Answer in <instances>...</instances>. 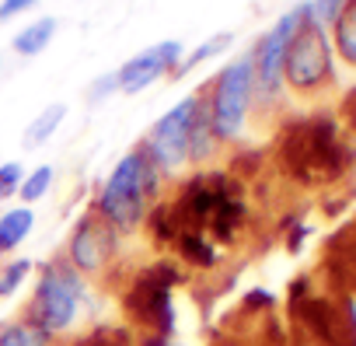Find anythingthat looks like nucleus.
Wrapping results in <instances>:
<instances>
[{
  "label": "nucleus",
  "mask_w": 356,
  "mask_h": 346,
  "mask_svg": "<svg viewBox=\"0 0 356 346\" xmlns=\"http://www.w3.org/2000/svg\"><path fill=\"white\" fill-rule=\"evenodd\" d=\"M157 182H161L157 164L147 157L143 147H133L129 154L119 157L112 175L105 179L98 203H95V214L105 224H112L119 235H129L147 221L150 203L157 196Z\"/></svg>",
  "instance_id": "nucleus-1"
},
{
  "label": "nucleus",
  "mask_w": 356,
  "mask_h": 346,
  "mask_svg": "<svg viewBox=\"0 0 356 346\" xmlns=\"http://www.w3.org/2000/svg\"><path fill=\"white\" fill-rule=\"evenodd\" d=\"M182 280L171 262H154L147 269H140L126 294H122V308L129 315L133 325L143 329L140 339H164L175 343L178 332V311H175V283Z\"/></svg>",
  "instance_id": "nucleus-2"
},
{
  "label": "nucleus",
  "mask_w": 356,
  "mask_h": 346,
  "mask_svg": "<svg viewBox=\"0 0 356 346\" xmlns=\"http://www.w3.org/2000/svg\"><path fill=\"white\" fill-rule=\"evenodd\" d=\"M81 304H84V276L67 259H53L39 269L25 322H32L42 336L53 339L77 325Z\"/></svg>",
  "instance_id": "nucleus-3"
},
{
  "label": "nucleus",
  "mask_w": 356,
  "mask_h": 346,
  "mask_svg": "<svg viewBox=\"0 0 356 346\" xmlns=\"http://www.w3.org/2000/svg\"><path fill=\"white\" fill-rule=\"evenodd\" d=\"M252 91H255L252 56H238V60H231V63L217 74V81H213V88H210V98H207L217 143H220V140H234V136L241 133L245 116H248Z\"/></svg>",
  "instance_id": "nucleus-4"
},
{
  "label": "nucleus",
  "mask_w": 356,
  "mask_h": 346,
  "mask_svg": "<svg viewBox=\"0 0 356 346\" xmlns=\"http://www.w3.org/2000/svg\"><path fill=\"white\" fill-rule=\"evenodd\" d=\"M283 77L297 91H311L332 77V49L325 39V29L311 18V8L304 4L300 25L293 29V39L283 56Z\"/></svg>",
  "instance_id": "nucleus-5"
},
{
  "label": "nucleus",
  "mask_w": 356,
  "mask_h": 346,
  "mask_svg": "<svg viewBox=\"0 0 356 346\" xmlns=\"http://www.w3.org/2000/svg\"><path fill=\"white\" fill-rule=\"evenodd\" d=\"M283 161L290 171L304 179H328L339 171V140L328 123H307L293 133H286Z\"/></svg>",
  "instance_id": "nucleus-6"
},
{
  "label": "nucleus",
  "mask_w": 356,
  "mask_h": 346,
  "mask_svg": "<svg viewBox=\"0 0 356 346\" xmlns=\"http://www.w3.org/2000/svg\"><path fill=\"white\" fill-rule=\"evenodd\" d=\"M193 116H196V95L182 98L175 109H168L147 133V140L140 143L147 150V157L157 164V171H178L182 164H189V129H193Z\"/></svg>",
  "instance_id": "nucleus-7"
},
{
  "label": "nucleus",
  "mask_w": 356,
  "mask_h": 346,
  "mask_svg": "<svg viewBox=\"0 0 356 346\" xmlns=\"http://www.w3.org/2000/svg\"><path fill=\"white\" fill-rule=\"evenodd\" d=\"M115 249H119V231H115L112 224H105L95 210H88V214L74 224L63 259H67L81 276H98V273H105V266L115 259Z\"/></svg>",
  "instance_id": "nucleus-8"
},
{
  "label": "nucleus",
  "mask_w": 356,
  "mask_h": 346,
  "mask_svg": "<svg viewBox=\"0 0 356 346\" xmlns=\"http://www.w3.org/2000/svg\"><path fill=\"white\" fill-rule=\"evenodd\" d=\"M300 15H304V4H297L293 11H286L255 46L252 53V67H255V88L269 98L280 91V81H283V56H286V46L293 39V29L300 25Z\"/></svg>",
  "instance_id": "nucleus-9"
},
{
  "label": "nucleus",
  "mask_w": 356,
  "mask_h": 346,
  "mask_svg": "<svg viewBox=\"0 0 356 346\" xmlns=\"http://www.w3.org/2000/svg\"><path fill=\"white\" fill-rule=\"evenodd\" d=\"M186 56L182 42L175 39H164V42H154L147 46L143 53H136L133 60H126L119 70H115V81H119V91L126 95H136L143 88H150L154 81H161L164 74H175L178 60Z\"/></svg>",
  "instance_id": "nucleus-10"
},
{
  "label": "nucleus",
  "mask_w": 356,
  "mask_h": 346,
  "mask_svg": "<svg viewBox=\"0 0 356 346\" xmlns=\"http://www.w3.org/2000/svg\"><path fill=\"white\" fill-rule=\"evenodd\" d=\"M35 228V210L32 207H11L0 214V255L15 252Z\"/></svg>",
  "instance_id": "nucleus-11"
},
{
  "label": "nucleus",
  "mask_w": 356,
  "mask_h": 346,
  "mask_svg": "<svg viewBox=\"0 0 356 346\" xmlns=\"http://www.w3.org/2000/svg\"><path fill=\"white\" fill-rule=\"evenodd\" d=\"M217 136H213V123H210V109H207V95H196V116H193V129H189V161L200 164L213 154Z\"/></svg>",
  "instance_id": "nucleus-12"
},
{
  "label": "nucleus",
  "mask_w": 356,
  "mask_h": 346,
  "mask_svg": "<svg viewBox=\"0 0 356 346\" xmlns=\"http://www.w3.org/2000/svg\"><path fill=\"white\" fill-rule=\"evenodd\" d=\"M63 119H67V105L63 102H56V105H46L29 126H25V133H22V147L25 150H39L60 126H63Z\"/></svg>",
  "instance_id": "nucleus-13"
},
{
  "label": "nucleus",
  "mask_w": 356,
  "mask_h": 346,
  "mask_svg": "<svg viewBox=\"0 0 356 346\" xmlns=\"http://www.w3.org/2000/svg\"><path fill=\"white\" fill-rule=\"evenodd\" d=\"M56 29H60V22H56V18H39V22H32V25L18 29V32H15V39H11V46H15V53H18V56H39V53L53 42Z\"/></svg>",
  "instance_id": "nucleus-14"
},
{
  "label": "nucleus",
  "mask_w": 356,
  "mask_h": 346,
  "mask_svg": "<svg viewBox=\"0 0 356 346\" xmlns=\"http://www.w3.org/2000/svg\"><path fill=\"white\" fill-rule=\"evenodd\" d=\"M234 42V36L231 32H220V36H210L203 46H196L193 53H186L182 60H178V67H175V77H186L189 70H196L200 63H207V60H213L217 53H224L227 46Z\"/></svg>",
  "instance_id": "nucleus-15"
},
{
  "label": "nucleus",
  "mask_w": 356,
  "mask_h": 346,
  "mask_svg": "<svg viewBox=\"0 0 356 346\" xmlns=\"http://www.w3.org/2000/svg\"><path fill=\"white\" fill-rule=\"evenodd\" d=\"M335 46L346 63H356V0H349L335 18Z\"/></svg>",
  "instance_id": "nucleus-16"
},
{
  "label": "nucleus",
  "mask_w": 356,
  "mask_h": 346,
  "mask_svg": "<svg viewBox=\"0 0 356 346\" xmlns=\"http://www.w3.org/2000/svg\"><path fill=\"white\" fill-rule=\"evenodd\" d=\"M0 346H49V336H42L32 322H4L0 325Z\"/></svg>",
  "instance_id": "nucleus-17"
},
{
  "label": "nucleus",
  "mask_w": 356,
  "mask_h": 346,
  "mask_svg": "<svg viewBox=\"0 0 356 346\" xmlns=\"http://www.w3.org/2000/svg\"><path fill=\"white\" fill-rule=\"evenodd\" d=\"M32 269H35V262H32L29 255H25V259H11V262L0 266V301L15 297V294L25 287V280L32 276Z\"/></svg>",
  "instance_id": "nucleus-18"
},
{
  "label": "nucleus",
  "mask_w": 356,
  "mask_h": 346,
  "mask_svg": "<svg viewBox=\"0 0 356 346\" xmlns=\"http://www.w3.org/2000/svg\"><path fill=\"white\" fill-rule=\"evenodd\" d=\"M53 189V164H39V168H32V171H25V182H22V189H18V196H22V207H32V203H39L46 193Z\"/></svg>",
  "instance_id": "nucleus-19"
},
{
  "label": "nucleus",
  "mask_w": 356,
  "mask_h": 346,
  "mask_svg": "<svg viewBox=\"0 0 356 346\" xmlns=\"http://www.w3.org/2000/svg\"><path fill=\"white\" fill-rule=\"evenodd\" d=\"M22 182H25V164H18V161H4V164H0V200L18 196Z\"/></svg>",
  "instance_id": "nucleus-20"
},
{
  "label": "nucleus",
  "mask_w": 356,
  "mask_h": 346,
  "mask_svg": "<svg viewBox=\"0 0 356 346\" xmlns=\"http://www.w3.org/2000/svg\"><path fill=\"white\" fill-rule=\"evenodd\" d=\"M70 346H129V336L122 329H91L88 336L74 339Z\"/></svg>",
  "instance_id": "nucleus-21"
},
{
  "label": "nucleus",
  "mask_w": 356,
  "mask_h": 346,
  "mask_svg": "<svg viewBox=\"0 0 356 346\" xmlns=\"http://www.w3.org/2000/svg\"><path fill=\"white\" fill-rule=\"evenodd\" d=\"M349 4V0H311V18L325 29V25H335V18L342 15V8Z\"/></svg>",
  "instance_id": "nucleus-22"
},
{
  "label": "nucleus",
  "mask_w": 356,
  "mask_h": 346,
  "mask_svg": "<svg viewBox=\"0 0 356 346\" xmlns=\"http://www.w3.org/2000/svg\"><path fill=\"white\" fill-rule=\"evenodd\" d=\"M115 91H119L115 74H105V77H98V81L88 88V102H95V105H98V102H105V98H108V95H115Z\"/></svg>",
  "instance_id": "nucleus-23"
},
{
  "label": "nucleus",
  "mask_w": 356,
  "mask_h": 346,
  "mask_svg": "<svg viewBox=\"0 0 356 346\" xmlns=\"http://www.w3.org/2000/svg\"><path fill=\"white\" fill-rule=\"evenodd\" d=\"M39 4V0H0V22H11L25 11H32Z\"/></svg>",
  "instance_id": "nucleus-24"
},
{
  "label": "nucleus",
  "mask_w": 356,
  "mask_h": 346,
  "mask_svg": "<svg viewBox=\"0 0 356 346\" xmlns=\"http://www.w3.org/2000/svg\"><path fill=\"white\" fill-rule=\"evenodd\" d=\"M342 116H346V123L356 129V88L346 95V102H342Z\"/></svg>",
  "instance_id": "nucleus-25"
},
{
  "label": "nucleus",
  "mask_w": 356,
  "mask_h": 346,
  "mask_svg": "<svg viewBox=\"0 0 356 346\" xmlns=\"http://www.w3.org/2000/svg\"><path fill=\"white\" fill-rule=\"evenodd\" d=\"M0 74H4V60H0Z\"/></svg>",
  "instance_id": "nucleus-26"
}]
</instances>
